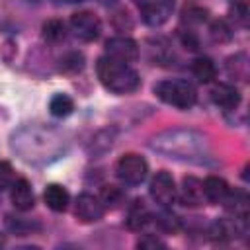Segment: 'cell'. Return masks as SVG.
Instances as JSON below:
<instances>
[{
	"label": "cell",
	"instance_id": "1",
	"mask_svg": "<svg viewBox=\"0 0 250 250\" xmlns=\"http://www.w3.org/2000/svg\"><path fill=\"white\" fill-rule=\"evenodd\" d=\"M150 148L182 162H203L209 156L207 139L191 129H168L150 139Z\"/></svg>",
	"mask_w": 250,
	"mask_h": 250
},
{
	"label": "cell",
	"instance_id": "2",
	"mask_svg": "<svg viewBox=\"0 0 250 250\" xmlns=\"http://www.w3.org/2000/svg\"><path fill=\"white\" fill-rule=\"evenodd\" d=\"M96 74L104 88H107L113 94H131L141 86V78L137 70L129 66V62H121L107 55L98 59Z\"/></svg>",
	"mask_w": 250,
	"mask_h": 250
},
{
	"label": "cell",
	"instance_id": "3",
	"mask_svg": "<svg viewBox=\"0 0 250 250\" xmlns=\"http://www.w3.org/2000/svg\"><path fill=\"white\" fill-rule=\"evenodd\" d=\"M154 94L158 100H162L168 105L189 109L197 102V90L191 82L180 80V78H168L154 84Z\"/></svg>",
	"mask_w": 250,
	"mask_h": 250
},
{
	"label": "cell",
	"instance_id": "4",
	"mask_svg": "<svg viewBox=\"0 0 250 250\" xmlns=\"http://www.w3.org/2000/svg\"><path fill=\"white\" fill-rule=\"evenodd\" d=\"M115 174L117 178L127 184V186H139L145 182L146 174H148V164L143 156L135 154V152H129L125 156H121L115 164Z\"/></svg>",
	"mask_w": 250,
	"mask_h": 250
},
{
	"label": "cell",
	"instance_id": "5",
	"mask_svg": "<svg viewBox=\"0 0 250 250\" xmlns=\"http://www.w3.org/2000/svg\"><path fill=\"white\" fill-rule=\"evenodd\" d=\"M146 25H162L174 10V0H133Z\"/></svg>",
	"mask_w": 250,
	"mask_h": 250
},
{
	"label": "cell",
	"instance_id": "6",
	"mask_svg": "<svg viewBox=\"0 0 250 250\" xmlns=\"http://www.w3.org/2000/svg\"><path fill=\"white\" fill-rule=\"evenodd\" d=\"M70 29L72 33L82 41H94L102 33V21L94 12H76L70 18Z\"/></svg>",
	"mask_w": 250,
	"mask_h": 250
},
{
	"label": "cell",
	"instance_id": "7",
	"mask_svg": "<svg viewBox=\"0 0 250 250\" xmlns=\"http://www.w3.org/2000/svg\"><path fill=\"white\" fill-rule=\"evenodd\" d=\"M150 197L162 205V207H168L174 203L178 191H176V184H174V178L166 172V170H160L156 172V176L150 180Z\"/></svg>",
	"mask_w": 250,
	"mask_h": 250
},
{
	"label": "cell",
	"instance_id": "8",
	"mask_svg": "<svg viewBox=\"0 0 250 250\" xmlns=\"http://www.w3.org/2000/svg\"><path fill=\"white\" fill-rule=\"evenodd\" d=\"M105 55L121 62H133L139 59V47L131 37L117 35L105 41Z\"/></svg>",
	"mask_w": 250,
	"mask_h": 250
},
{
	"label": "cell",
	"instance_id": "9",
	"mask_svg": "<svg viewBox=\"0 0 250 250\" xmlns=\"http://www.w3.org/2000/svg\"><path fill=\"white\" fill-rule=\"evenodd\" d=\"M74 213L82 223H96L104 217L105 207L100 201V197L92 195V193H80L74 205Z\"/></svg>",
	"mask_w": 250,
	"mask_h": 250
},
{
	"label": "cell",
	"instance_id": "10",
	"mask_svg": "<svg viewBox=\"0 0 250 250\" xmlns=\"http://www.w3.org/2000/svg\"><path fill=\"white\" fill-rule=\"evenodd\" d=\"M10 199L14 203L16 209L20 211H29L35 205V195L31 189V184L25 178H18L14 180V184L10 186Z\"/></svg>",
	"mask_w": 250,
	"mask_h": 250
},
{
	"label": "cell",
	"instance_id": "11",
	"mask_svg": "<svg viewBox=\"0 0 250 250\" xmlns=\"http://www.w3.org/2000/svg\"><path fill=\"white\" fill-rule=\"evenodd\" d=\"M211 100L223 109H234L240 104V92L232 84L221 82V84H215V88L211 90Z\"/></svg>",
	"mask_w": 250,
	"mask_h": 250
},
{
	"label": "cell",
	"instance_id": "12",
	"mask_svg": "<svg viewBox=\"0 0 250 250\" xmlns=\"http://www.w3.org/2000/svg\"><path fill=\"white\" fill-rule=\"evenodd\" d=\"M180 199H182L184 205H189V207L199 205V203L205 199V195H203V182L197 180V178H193V176L184 178Z\"/></svg>",
	"mask_w": 250,
	"mask_h": 250
},
{
	"label": "cell",
	"instance_id": "13",
	"mask_svg": "<svg viewBox=\"0 0 250 250\" xmlns=\"http://www.w3.org/2000/svg\"><path fill=\"white\" fill-rule=\"evenodd\" d=\"M43 199L47 203V207L51 211H64L68 207V201H70V195L66 191V188H62L61 184H49L43 191Z\"/></svg>",
	"mask_w": 250,
	"mask_h": 250
},
{
	"label": "cell",
	"instance_id": "14",
	"mask_svg": "<svg viewBox=\"0 0 250 250\" xmlns=\"http://www.w3.org/2000/svg\"><path fill=\"white\" fill-rule=\"evenodd\" d=\"M229 191H230L229 184L219 176H209L203 182V195L211 203H223Z\"/></svg>",
	"mask_w": 250,
	"mask_h": 250
},
{
	"label": "cell",
	"instance_id": "15",
	"mask_svg": "<svg viewBox=\"0 0 250 250\" xmlns=\"http://www.w3.org/2000/svg\"><path fill=\"white\" fill-rule=\"evenodd\" d=\"M225 207L236 221H244L248 217V195L244 191H229L225 197Z\"/></svg>",
	"mask_w": 250,
	"mask_h": 250
},
{
	"label": "cell",
	"instance_id": "16",
	"mask_svg": "<svg viewBox=\"0 0 250 250\" xmlns=\"http://www.w3.org/2000/svg\"><path fill=\"white\" fill-rule=\"evenodd\" d=\"M152 221V215L150 211L146 209V205L143 201H135L131 207H129V213H127V227L131 230H141L145 229L148 223Z\"/></svg>",
	"mask_w": 250,
	"mask_h": 250
},
{
	"label": "cell",
	"instance_id": "17",
	"mask_svg": "<svg viewBox=\"0 0 250 250\" xmlns=\"http://www.w3.org/2000/svg\"><path fill=\"white\" fill-rule=\"evenodd\" d=\"M191 72L193 76L201 82V84H209L215 80L217 76V66L215 62L209 59V57H197L193 62H191Z\"/></svg>",
	"mask_w": 250,
	"mask_h": 250
},
{
	"label": "cell",
	"instance_id": "18",
	"mask_svg": "<svg viewBox=\"0 0 250 250\" xmlns=\"http://www.w3.org/2000/svg\"><path fill=\"white\" fill-rule=\"evenodd\" d=\"M72 109H74V102L66 94H55L49 102V111L55 117H66L72 113Z\"/></svg>",
	"mask_w": 250,
	"mask_h": 250
},
{
	"label": "cell",
	"instance_id": "19",
	"mask_svg": "<svg viewBox=\"0 0 250 250\" xmlns=\"http://www.w3.org/2000/svg\"><path fill=\"white\" fill-rule=\"evenodd\" d=\"M43 31V39L47 43H61L66 35V29H64V23L61 20H47L41 27Z\"/></svg>",
	"mask_w": 250,
	"mask_h": 250
},
{
	"label": "cell",
	"instance_id": "20",
	"mask_svg": "<svg viewBox=\"0 0 250 250\" xmlns=\"http://www.w3.org/2000/svg\"><path fill=\"white\" fill-rule=\"evenodd\" d=\"M209 33H211V39L215 43H227L232 37V29L229 27V23L225 20H215L209 27Z\"/></svg>",
	"mask_w": 250,
	"mask_h": 250
},
{
	"label": "cell",
	"instance_id": "21",
	"mask_svg": "<svg viewBox=\"0 0 250 250\" xmlns=\"http://www.w3.org/2000/svg\"><path fill=\"white\" fill-rule=\"evenodd\" d=\"M82 68H84V57H82L80 53H76V51H72V53H68V55H64V57L61 59V70H62V72L76 74V72H80Z\"/></svg>",
	"mask_w": 250,
	"mask_h": 250
},
{
	"label": "cell",
	"instance_id": "22",
	"mask_svg": "<svg viewBox=\"0 0 250 250\" xmlns=\"http://www.w3.org/2000/svg\"><path fill=\"white\" fill-rule=\"evenodd\" d=\"M227 70L230 76H236V78H246L248 76V62H246V55H236V57H230L229 62H227Z\"/></svg>",
	"mask_w": 250,
	"mask_h": 250
},
{
	"label": "cell",
	"instance_id": "23",
	"mask_svg": "<svg viewBox=\"0 0 250 250\" xmlns=\"http://www.w3.org/2000/svg\"><path fill=\"white\" fill-rule=\"evenodd\" d=\"M100 201L104 203V207H117L121 201H123V191L115 186H105L100 193Z\"/></svg>",
	"mask_w": 250,
	"mask_h": 250
},
{
	"label": "cell",
	"instance_id": "24",
	"mask_svg": "<svg viewBox=\"0 0 250 250\" xmlns=\"http://www.w3.org/2000/svg\"><path fill=\"white\" fill-rule=\"evenodd\" d=\"M182 20L186 23H203L207 20V10L201 6H186L182 10Z\"/></svg>",
	"mask_w": 250,
	"mask_h": 250
},
{
	"label": "cell",
	"instance_id": "25",
	"mask_svg": "<svg viewBox=\"0 0 250 250\" xmlns=\"http://www.w3.org/2000/svg\"><path fill=\"white\" fill-rule=\"evenodd\" d=\"M154 221H156V225H158L162 230H168V232H174V230H178V227H180L178 217H174L172 213H160V215L154 217Z\"/></svg>",
	"mask_w": 250,
	"mask_h": 250
},
{
	"label": "cell",
	"instance_id": "26",
	"mask_svg": "<svg viewBox=\"0 0 250 250\" xmlns=\"http://www.w3.org/2000/svg\"><path fill=\"white\" fill-rule=\"evenodd\" d=\"M14 170L8 162H0V191L2 189H8L12 184H14Z\"/></svg>",
	"mask_w": 250,
	"mask_h": 250
},
{
	"label": "cell",
	"instance_id": "27",
	"mask_svg": "<svg viewBox=\"0 0 250 250\" xmlns=\"http://www.w3.org/2000/svg\"><path fill=\"white\" fill-rule=\"evenodd\" d=\"M180 39H182V45L186 47V49H189V51H195L197 49V37L191 33V31H180Z\"/></svg>",
	"mask_w": 250,
	"mask_h": 250
},
{
	"label": "cell",
	"instance_id": "28",
	"mask_svg": "<svg viewBox=\"0 0 250 250\" xmlns=\"http://www.w3.org/2000/svg\"><path fill=\"white\" fill-rule=\"evenodd\" d=\"M137 246H139V248H158V246H160V248H164L166 244H164L162 240H158V238H154V236H148V234H146L145 238H141V240L137 242Z\"/></svg>",
	"mask_w": 250,
	"mask_h": 250
},
{
	"label": "cell",
	"instance_id": "29",
	"mask_svg": "<svg viewBox=\"0 0 250 250\" xmlns=\"http://www.w3.org/2000/svg\"><path fill=\"white\" fill-rule=\"evenodd\" d=\"M64 2H68V4H76V2H84V0H64Z\"/></svg>",
	"mask_w": 250,
	"mask_h": 250
},
{
	"label": "cell",
	"instance_id": "30",
	"mask_svg": "<svg viewBox=\"0 0 250 250\" xmlns=\"http://www.w3.org/2000/svg\"><path fill=\"white\" fill-rule=\"evenodd\" d=\"M115 0H104V4H113Z\"/></svg>",
	"mask_w": 250,
	"mask_h": 250
},
{
	"label": "cell",
	"instance_id": "31",
	"mask_svg": "<svg viewBox=\"0 0 250 250\" xmlns=\"http://www.w3.org/2000/svg\"><path fill=\"white\" fill-rule=\"evenodd\" d=\"M2 244H4V236L0 234V246H2Z\"/></svg>",
	"mask_w": 250,
	"mask_h": 250
}]
</instances>
